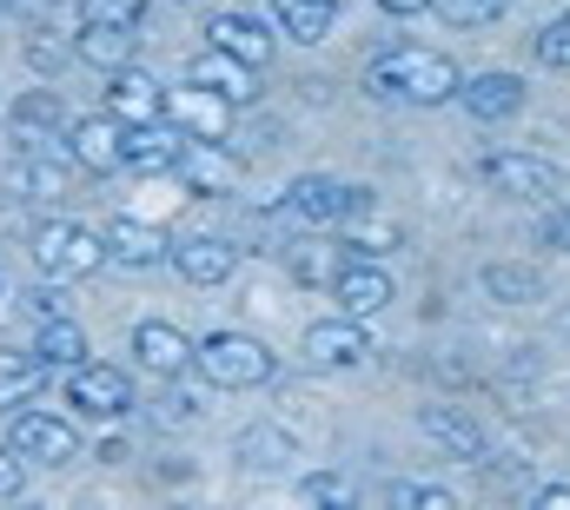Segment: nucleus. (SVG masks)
I'll list each match as a JSON object with an SVG mask.
<instances>
[{
    "label": "nucleus",
    "mask_w": 570,
    "mask_h": 510,
    "mask_svg": "<svg viewBox=\"0 0 570 510\" xmlns=\"http://www.w3.org/2000/svg\"><path fill=\"white\" fill-rule=\"evenodd\" d=\"M134 359L153 379H179V372H193V339L166 318H146V325H134Z\"/></svg>",
    "instance_id": "f3484780"
},
{
    "label": "nucleus",
    "mask_w": 570,
    "mask_h": 510,
    "mask_svg": "<svg viewBox=\"0 0 570 510\" xmlns=\"http://www.w3.org/2000/svg\"><path fill=\"white\" fill-rule=\"evenodd\" d=\"M458 87H464V73L431 47H392L365 67V94L399 100V107H444V100H458Z\"/></svg>",
    "instance_id": "f257e3e1"
},
{
    "label": "nucleus",
    "mask_w": 570,
    "mask_h": 510,
    "mask_svg": "<svg viewBox=\"0 0 570 510\" xmlns=\"http://www.w3.org/2000/svg\"><path fill=\"white\" fill-rule=\"evenodd\" d=\"M166 120L186 139H233V100L186 80V87H166Z\"/></svg>",
    "instance_id": "9d476101"
},
{
    "label": "nucleus",
    "mask_w": 570,
    "mask_h": 510,
    "mask_svg": "<svg viewBox=\"0 0 570 510\" xmlns=\"http://www.w3.org/2000/svg\"><path fill=\"white\" fill-rule=\"evenodd\" d=\"M239 458H246V464H279V458H292V438L273 431V424H259V431L239 438Z\"/></svg>",
    "instance_id": "c756f323"
},
{
    "label": "nucleus",
    "mask_w": 570,
    "mask_h": 510,
    "mask_svg": "<svg viewBox=\"0 0 570 510\" xmlns=\"http://www.w3.org/2000/svg\"><path fill=\"white\" fill-rule=\"evenodd\" d=\"M7 444L27 458V464H73L80 458V431L53 411H13L7 424Z\"/></svg>",
    "instance_id": "0eeeda50"
},
{
    "label": "nucleus",
    "mask_w": 570,
    "mask_h": 510,
    "mask_svg": "<svg viewBox=\"0 0 570 510\" xmlns=\"http://www.w3.org/2000/svg\"><path fill=\"white\" fill-rule=\"evenodd\" d=\"M419 431H425L444 458H464V464L491 458V438H484V424H478L464 404H425V411H419Z\"/></svg>",
    "instance_id": "f8f14e48"
},
{
    "label": "nucleus",
    "mask_w": 570,
    "mask_h": 510,
    "mask_svg": "<svg viewBox=\"0 0 570 510\" xmlns=\"http://www.w3.org/2000/svg\"><path fill=\"white\" fill-rule=\"evenodd\" d=\"M193 372L206 384H219V391H253V384L273 379V352L246 332H206L193 345Z\"/></svg>",
    "instance_id": "20e7f679"
},
{
    "label": "nucleus",
    "mask_w": 570,
    "mask_h": 510,
    "mask_svg": "<svg viewBox=\"0 0 570 510\" xmlns=\"http://www.w3.org/2000/svg\"><path fill=\"white\" fill-rule=\"evenodd\" d=\"M60 139H67V159H73L80 173H100V179H107V173H120V166H127V127H120L107 107H100V114L67 120Z\"/></svg>",
    "instance_id": "39448f33"
},
{
    "label": "nucleus",
    "mask_w": 570,
    "mask_h": 510,
    "mask_svg": "<svg viewBox=\"0 0 570 510\" xmlns=\"http://www.w3.org/2000/svg\"><path fill=\"white\" fill-rule=\"evenodd\" d=\"M20 484H27V458L13 444H0V498H20Z\"/></svg>",
    "instance_id": "c9c22d12"
},
{
    "label": "nucleus",
    "mask_w": 570,
    "mask_h": 510,
    "mask_svg": "<svg viewBox=\"0 0 570 510\" xmlns=\"http://www.w3.org/2000/svg\"><path fill=\"white\" fill-rule=\"evenodd\" d=\"M7 127H13V139L33 153V146H47V139H60V133H67V107H60V94L33 87V94H20V100H13Z\"/></svg>",
    "instance_id": "412c9836"
},
{
    "label": "nucleus",
    "mask_w": 570,
    "mask_h": 510,
    "mask_svg": "<svg viewBox=\"0 0 570 510\" xmlns=\"http://www.w3.org/2000/svg\"><path fill=\"white\" fill-rule=\"evenodd\" d=\"M379 7H385V13H425L431 0H379Z\"/></svg>",
    "instance_id": "58836bf2"
},
{
    "label": "nucleus",
    "mask_w": 570,
    "mask_h": 510,
    "mask_svg": "<svg viewBox=\"0 0 570 510\" xmlns=\"http://www.w3.org/2000/svg\"><path fill=\"white\" fill-rule=\"evenodd\" d=\"M372 359V332H365V318H318L312 332H305V365H318V372H345V365H365Z\"/></svg>",
    "instance_id": "9b49d317"
},
{
    "label": "nucleus",
    "mask_w": 570,
    "mask_h": 510,
    "mask_svg": "<svg viewBox=\"0 0 570 510\" xmlns=\"http://www.w3.org/2000/svg\"><path fill=\"white\" fill-rule=\"evenodd\" d=\"M206 47H219V53H233L246 67H266L273 60V27L253 20V13H213L206 20Z\"/></svg>",
    "instance_id": "6ab92c4d"
},
{
    "label": "nucleus",
    "mask_w": 570,
    "mask_h": 510,
    "mask_svg": "<svg viewBox=\"0 0 570 510\" xmlns=\"http://www.w3.org/2000/svg\"><path fill=\"white\" fill-rule=\"evenodd\" d=\"M392 504H419V510H451V491H438V484H392Z\"/></svg>",
    "instance_id": "f704fd0d"
},
{
    "label": "nucleus",
    "mask_w": 570,
    "mask_h": 510,
    "mask_svg": "<svg viewBox=\"0 0 570 510\" xmlns=\"http://www.w3.org/2000/svg\"><path fill=\"white\" fill-rule=\"evenodd\" d=\"M0 13H7V0H0Z\"/></svg>",
    "instance_id": "ea45409f"
},
{
    "label": "nucleus",
    "mask_w": 570,
    "mask_h": 510,
    "mask_svg": "<svg viewBox=\"0 0 570 510\" xmlns=\"http://www.w3.org/2000/svg\"><path fill=\"white\" fill-rule=\"evenodd\" d=\"M345 258H358V253H352V246H298V253H292V278H305V285H332Z\"/></svg>",
    "instance_id": "cd10ccee"
},
{
    "label": "nucleus",
    "mask_w": 570,
    "mask_h": 510,
    "mask_svg": "<svg viewBox=\"0 0 570 510\" xmlns=\"http://www.w3.org/2000/svg\"><path fill=\"white\" fill-rule=\"evenodd\" d=\"M338 20V0H279V33H292L298 47H318Z\"/></svg>",
    "instance_id": "a878e982"
},
{
    "label": "nucleus",
    "mask_w": 570,
    "mask_h": 510,
    "mask_svg": "<svg viewBox=\"0 0 570 510\" xmlns=\"http://www.w3.org/2000/svg\"><path fill=\"white\" fill-rule=\"evenodd\" d=\"M67 60H73V40H53L47 27H40V33L27 40V67H33V73H60Z\"/></svg>",
    "instance_id": "7c9ffc66"
},
{
    "label": "nucleus",
    "mask_w": 570,
    "mask_h": 510,
    "mask_svg": "<svg viewBox=\"0 0 570 510\" xmlns=\"http://www.w3.org/2000/svg\"><path fill=\"white\" fill-rule=\"evenodd\" d=\"M332 298H338V312L372 318V312H385V305H392V272H385V265H372V258H345V265H338V278H332Z\"/></svg>",
    "instance_id": "dca6fc26"
},
{
    "label": "nucleus",
    "mask_w": 570,
    "mask_h": 510,
    "mask_svg": "<svg viewBox=\"0 0 570 510\" xmlns=\"http://www.w3.org/2000/svg\"><path fill=\"white\" fill-rule=\"evenodd\" d=\"M279 213L298 233H318V226H338V219H372L379 206H372V193H358V186H345V179H332V173H298V179L285 186Z\"/></svg>",
    "instance_id": "7ed1b4c3"
},
{
    "label": "nucleus",
    "mask_w": 570,
    "mask_h": 510,
    "mask_svg": "<svg viewBox=\"0 0 570 510\" xmlns=\"http://www.w3.org/2000/svg\"><path fill=\"white\" fill-rule=\"evenodd\" d=\"M67 40H73V60L94 67V73L134 67V53H140V27H134V20H100V13H87Z\"/></svg>",
    "instance_id": "1a4fd4ad"
},
{
    "label": "nucleus",
    "mask_w": 570,
    "mask_h": 510,
    "mask_svg": "<svg viewBox=\"0 0 570 510\" xmlns=\"http://www.w3.org/2000/svg\"><path fill=\"white\" fill-rule=\"evenodd\" d=\"M504 7H511V0H438V13H444L451 27H491Z\"/></svg>",
    "instance_id": "2f4dec72"
},
{
    "label": "nucleus",
    "mask_w": 570,
    "mask_h": 510,
    "mask_svg": "<svg viewBox=\"0 0 570 510\" xmlns=\"http://www.w3.org/2000/svg\"><path fill=\"white\" fill-rule=\"evenodd\" d=\"M107 114L120 127H146V120H166V87L140 73V67H114L107 73Z\"/></svg>",
    "instance_id": "4468645a"
},
{
    "label": "nucleus",
    "mask_w": 570,
    "mask_h": 510,
    "mask_svg": "<svg viewBox=\"0 0 570 510\" xmlns=\"http://www.w3.org/2000/svg\"><path fill=\"white\" fill-rule=\"evenodd\" d=\"M27 253L40 265V278L73 285V278H94L107 265V239L94 226H80V219H40L33 239H27Z\"/></svg>",
    "instance_id": "f03ea898"
},
{
    "label": "nucleus",
    "mask_w": 570,
    "mask_h": 510,
    "mask_svg": "<svg viewBox=\"0 0 570 510\" xmlns=\"http://www.w3.org/2000/svg\"><path fill=\"white\" fill-rule=\"evenodd\" d=\"M538 510H570V491L564 484H544V491H538Z\"/></svg>",
    "instance_id": "4c0bfd02"
},
{
    "label": "nucleus",
    "mask_w": 570,
    "mask_h": 510,
    "mask_svg": "<svg viewBox=\"0 0 570 510\" xmlns=\"http://www.w3.org/2000/svg\"><path fill=\"white\" fill-rule=\"evenodd\" d=\"M538 246L570 253V199H544V219H538Z\"/></svg>",
    "instance_id": "473e14b6"
},
{
    "label": "nucleus",
    "mask_w": 570,
    "mask_h": 510,
    "mask_svg": "<svg viewBox=\"0 0 570 510\" xmlns=\"http://www.w3.org/2000/svg\"><path fill=\"white\" fill-rule=\"evenodd\" d=\"M40 384H47V359L27 345V352H7L0 345V411L13 418L20 404H33L40 398Z\"/></svg>",
    "instance_id": "b1692460"
},
{
    "label": "nucleus",
    "mask_w": 570,
    "mask_h": 510,
    "mask_svg": "<svg viewBox=\"0 0 570 510\" xmlns=\"http://www.w3.org/2000/svg\"><path fill=\"white\" fill-rule=\"evenodd\" d=\"M67 404L80 411V418H100V424H114V418H127L134 411V384L127 372H114V365H73L67 372Z\"/></svg>",
    "instance_id": "6e6552de"
},
{
    "label": "nucleus",
    "mask_w": 570,
    "mask_h": 510,
    "mask_svg": "<svg viewBox=\"0 0 570 510\" xmlns=\"http://www.w3.org/2000/svg\"><path fill=\"white\" fill-rule=\"evenodd\" d=\"M305 498H325V504H345V484H338V478H305Z\"/></svg>",
    "instance_id": "e433bc0d"
},
{
    "label": "nucleus",
    "mask_w": 570,
    "mask_h": 510,
    "mask_svg": "<svg viewBox=\"0 0 570 510\" xmlns=\"http://www.w3.org/2000/svg\"><path fill=\"white\" fill-rule=\"evenodd\" d=\"M458 100L471 120H511V114H524V80L518 73H471L458 87Z\"/></svg>",
    "instance_id": "aec40b11"
},
{
    "label": "nucleus",
    "mask_w": 570,
    "mask_h": 510,
    "mask_svg": "<svg viewBox=\"0 0 570 510\" xmlns=\"http://www.w3.org/2000/svg\"><path fill=\"white\" fill-rule=\"evenodd\" d=\"M179 146H186V133L173 127V120H146V127H127V166H134V173H173Z\"/></svg>",
    "instance_id": "5701e85b"
},
{
    "label": "nucleus",
    "mask_w": 570,
    "mask_h": 510,
    "mask_svg": "<svg viewBox=\"0 0 570 510\" xmlns=\"http://www.w3.org/2000/svg\"><path fill=\"white\" fill-rule=\"evenodd\" d=\"M107 265H127V272H153V265H166V253H173V239L159 233V226H146V219H114L107 233Z\"/></svg>",
    "instance_id": "a211bd4d"
},
{
    "label": "nucleus",
    "mask_w": 570,
    "mask_h": 510,
    "mask_svg": "<svg viewBox=\"0 0 570 510\" xmlns=\"http://www.w3.org/2000/svg\"><path fill=\"white\" fill-rule=\"evenodd\" d=\"M538 60L558 67V73H570V13H558V20L538 33Z\"/></svg>",
    "instance_id": "72a5a7b5"
},
{
    "label": "nucleus",
    "mask_w": 570,
    "mask_h": 510,
    "mask_svg": "<svg viewBox=\"0 0 570 510\" xmlns=\"http://www.w3.org/2000/svg\"><path fill=\"white\" fill-rule=\"evenodd\" d=\"M13 193H20V199H53V193H60V166H47V159L27 153V159L13 166Z\"/></svg>",
    "instance_id": "c85d7f7f"
},
{
    "label": "nucleus",
    "mask_w": 570,
    "mask_h": 510,
    "mask_svg": "<svg viewBox=\"0 0 570 510\" xmlns=\"http://www.w3.org/2000/svg\"><path fill=\"white\" fill-rule=\"evenodd\" d=\"M484 179L498 193H511V199H531V206H544V199L564 193V173L544 153H484Z\"/></svg>",
    "instance_id": "423d86ee"
},
{
    "label": "nucleus",
    "mask_w": 570,
    "mask_h": 510,
    "mask_svg": "<svg viewBox=\"0 0 570 510\" xmlns=\"http://www.w3.org/2000/svg\"><path fill=\"white\" fill-rule=\"evenodd\" d=\"M253 73H259V67H246V60H233V53H219V47H206V53H193V67H186V80H199V87H213V94H226L233 107H246V100H259V87H253Z\"/></svg>",
    "instance_id": "4be33fe9"
},
{
    "label": "nucleus",
    "mask_w": 570,
    "mask_h": 510,
    "mask_svg": "<svg viewBox=\"0 0 570 510\" xmlns=\"http://www.w3.org/2000/svg\"><path fill=\"white\" fill-rule=\"evenodd\" d=\"M33 352L47 359V372H73V365H87V332H80L67 312H53V318H40Z\"/></svg>",
    "instance_id": "393cba45"
},
{
    "label": "nucleus",
    "mask_w": 570,
    "mask_h": 510,
    "mask_svg": "<svg viewBox=\"0 0 570 510\" xmlns=\"http://www.w3.org/2000/svg\"><path fill=\"white\" fill-rule=\"evenodd\" d=\"M166 265L186 278V285H226L233 272H239V246L233 239H213V233H193V239H179Z\"/></svg>",
    "instance_id": "2eb2a0df"
},
{
    "label": "nucleus",
    "mask_w": 570,
    "mask_h": 510,
    "mask_svg": "<svg viewBox=\"0 0 570 510\" xmlns=\"http://www.w3.org/2000/svg\"><path fill=\"white\" fill-rule=\"evenodd\" d=\"M484 292L498 305H538L544 298V272H531V265H491L484 272Z\"/></svg>",
    "instance_id": "bb28decb"
},
{
    "label": "nucleus",
    "mask_w": 570,
    "mask_h": 510,
    "mask_svg": "<svg viewBox=\"0 0 570 510\" xmlns=\"http://www.w3.org/2000/svg\"><path fill=\"white\" fill-rule=\"evenodd\" d=\"M173 173H179L193 193H233V186H239V153H233L226 139H186L179 159H173Z\"/></svg>",
    "instance_id": "ddd939ff"
}]
</instances>
